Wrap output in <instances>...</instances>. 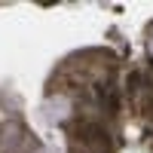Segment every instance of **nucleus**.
Wrapping results in <instances>:
<instances>
[{
	"label": "nucleus",
	"instance_id": "f257e3e1",
	"mask_svg": "<svg viewBox=\"0 0 153 153\" xmlns=\"http://www.w3.org/2000/svg\"><path fill=\"white\" fill-rule=\"evenodd\" d=\"M150 52H153V40H150Z\"/></svg>",
	"mask_w": 153,
	"mask_h": 153
}]
</instances>
